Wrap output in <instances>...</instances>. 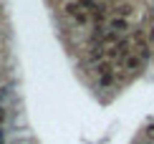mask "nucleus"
Returning <instances> with one entry per match:
<instances>
[{
	"label": "nucleus",
	"mask_w": 154,
	"mask_h": 144,
	"mask_svg": "<svg viewBox=\"0 0 154 144\" xmlns=\"http://www.w3.org/2000/svg\"><path fill=\"white\" fill-rule=\"evenodd\" d=\"M99 78V86L101 89H106V86H111L114 83V71H109V74H101V76H96Z\"/></svg>",
	"instance_id": "5"
},
{
	"label": "nucleus",
	"mask_w": 154,
	"mask_h": 144,
	"mask_svg": "<svg viewBox=\"0 0 154 144\" xmlns=\"http://www.w3.org/2000/svg\"><path fill=\"white\" fill-rule=\"evenodd\" d=\"M146 139L154 142V124H149V127H146Z\"/></svg>",
	"instance_id": "6"
},
{
	"label": "nucleus",
	"mask_w": 154,
	"mask_h": 144,
	"mask_svg": "<svg viewBox=\"0 0 154 144\" xmlns=\"http://www.w3.org/2000/svg\"><path fill=\"white\" fill-rule=\"evenodd\" d=\"M111 15L114 18H126V20H129V18L134 15V5L131 3H119V5H114Z\"/></svg>",
	"instance_id": "3"
},
{
	"label": "nucleus",
	"mask_w": 154,
	"mask_h": 144,
	"mask_svg": "<svg viewBox=\"0 0 154 144\" xmlns=\"http://www.w3.org/2000/svg\"><path fill=\"white\" fill-rule=\"evenodd\" d=\"M142 66H144V61H142L137 53H129L124 61H121V71H129V74H137Z\"/></svg>",
	"instance_id": "1"
},
{
	"label": "nucleus",
	"mask_w": 154,
	"mask_h": 144,
	"mask_svg": "<svg viewBox=\"0 0 154 144\" xmlns=\"http://www.w3.org/2000/svg\"><path fill=\"white\" fill-rule=\"evenodd\" d=\"M106 28H109V30H114V33L119 36V33H126L131 25H129V20H126V18H114V15H111V18L106 20Z\"/></svg>",
	"instance_id": "2"
},
{
	"label": "nucleus",
	"mask_w": 154,
	"mask_h": 144,
	"mask_svg": "<svg viewBox=\"0 0 154 144\" xmlns=\"http://www.w3.org/2000/svg\"><path fill=\"white\" fill-rule=\"evenodd\" d=\"M71 20H73L76 25H88V23H91V13H88V10H79Z\"/></svg>",
	"instance_id": "4"
},
{
	"label": "nucleus",
	"mask_w": 154,
	"mask_h": 144,
	"mask_svg": "<svg viewBox=\"0 0 154 144\" xmlns=\"http://www.w3.org/2000/svg\"><path fill=\"white\" fill-rule=\"evenodd\" d=\"M104 3H116V0H104Z\"/></svg>",
	"instance_id": "8"
},
{
	"label": "nucleus",
	"mask_w": 154,
	"mask_h": 144,
	"mask_svg": "<svg viewBox=\"0 0 154 144\" xmlns=\"http://www.w3.org/2000/svg\"><path fill=\"white\" fill-rule=\"evenodd\" d=\"M146 41H149V43H152V41H154V23H152V25H149V36H146Z\"/></svg>",
	"instance_id": "7"
}]
</instances>
